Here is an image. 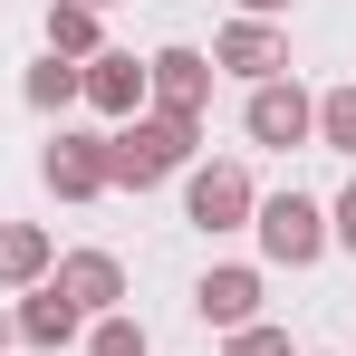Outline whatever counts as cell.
Returning <instances> with one entry per match:
<instances>
[{"label": "cell", "instance_id": "obj_3", "mask_svg": "<svg viewBox=\"0 0 356 356\" xmlns=\"http://www.w3.org/2000/svg\"><path fill=\"white\" fill-rule=\"evenodd\" d=\"M250 212H260V183L241 174L232 154H222V164H183V222H193V232H250Z\"/></svg>", "mask_w": 356, "mask_h": 356}, {"label": "cell", "instance_id": "obj_12", "mask_svg": "<svg viewBox=\"0 0 356 356\" xmlns=\"http://www.w3.org/2000/svg\"><path fill=\"white\" fill-rule=\"evenodd\" d=\"M77 327H87V318H77V308H67V298L49 289V280H39V289H29L19 308H10V337H29V347H67Z\"/></svg>", "mask_w": 356, "mask_h": 356}, {"label": "cell", "instance_id": "obj_13", "mask_svg": "<svg viewBox=\"0 0 356 356\" xmlns=\"http://www.w3.org/2000/svg\"><path fill=\"white\" fill-rule=\"evenodd\" d=\"M106 10H87V0H49V58H67V67H87L97 49H106V29H97Z\"/></svg>", "mask_w": 356, "mask_h": 356}, {"label": "cell", "instance_id": "obj_14", "mask_svg": "<svg viewBox=\"0 0 356 356\" xmlns=\"http://www.w3.org/2000/svg\"><path fill=\"white\" fill-rule=\"evenodd\" d=\"M19 97H29L39 116H67V106H87V77H77L67 58H39V67H29V87H19Z\"/></svg>", "mask_w": 356, "mask_h": 356}, {"label": "cell", "instance_id": "obj_2", "mask_svg": "<svg viewBox=\"0 0 356 356\" xmlns=\"http://www.w3.org/2000/svg\"><path fill=\"white\" fill-rule=\"evenodd\" d=\"M250 232H260V260H280V270H308V260H327V202H308V193H260V212H250Z\"/></svg>", "mask_w": 356, "mask_h": 356}, {"label": "cell", "instance_id": "obj_5", "mask_svg": "<svg viewBox=\"0 0 356 356\" xmlns=\"http://www.w3.org/2000/svg\"><path fill=\"white\" fill-rule=\"evenodd\" d=\"M145 106L202 125L212 116V49H154V58H145Z\"/></svg>", "mask_w": 356, "mask_h": 356}, {"label": "cell", "instance_id": "obj_22", "mask_svg": "<svg viewBox=\"0 0 356 356\" xmlns=\"http://www.w3.org/2000/svg\"><path fill=\"white\" fill-rule=\"evenodd\" d=\"M347 356H356V347H347Z\"/></svg>", "mask_w": 356, "mask_h": 356}, {"label": "cell", "instance_id": "obj_6", "mask_svg": "<svg viewBox=\"0 0 356 356\" xmlns=\"http://www.w3.org/2000/svg\"><path fill=\"white\" fill-rule=\"evenodd\" d=\"M212 77H241V87L289 77V29H280V19H232V29H212Z\"/></svg>", "mask_w": 356, "mask_h": 356}, {"label": "cell", "instance_id": "obj_7", "mask_svg": "<svg viewBox=\"0 0 356 356\" xmlns=\"http://www.w3.org/2000/svg\"><path fill=\"white\" fill-rule=\"evenodd\" d=\"M260 298H270V280H260L250 260H222V270H202V280H193V318L232 337V327H260Z\"/></svg>", "mask_w": 356, "mask_h": 356}, {"label": "cell", "instance_id": "obj_9", "mask_svg": "<svg viewBox=\"0 0 356 356\" xmlns=\"http://www.w3.org/2000/svg\"><path fill=\"white\" fill-rule=\"evenodd\" d=\"M39 183L58 193V202H97L106 193V135H49V154H39Z\"/></svg>", "mask_w": 356, "mask_h": 356}, {"label": "cell", "instance_id": "obj_16", "mask_svg": "<svg viewBox=\"0 0 356 356\" xmlns=\"http://www.w3.org/2000/svg\"><path fill=\"white\" fill-rule=\"evenodd\" d=\"M318 145H337V154H356V77L318 97Z\"/></svg>", "mask_w": 356, "mask_h": 356}, {"label": "cell", "instance_id": "obj_8", "mask_svg": "<svg viewBox=\"0 0 356 356\" xmlns=\"http://www.w3.org/2000/svg\"><path fill=\"white\" fill-rule=\"evenodd\" d=\"M49 289L97 327V318H116V308H125V260H116V250H67L58 270H49Z\"/></svg>", "mask_w": 356, "mask_h": 356}, {"label": "cell", "instance_id": "obj_21", "mask_svg": "<svg viewBox=\"0 0 356 356\" xmlns=\"http://www.w3.org/2000/svg\"><path fill=\"white\" fill-rule=\"evenodd\" d=\"M87 10H116V0H87Z\"/></svg>", "mask_w": 356, "mask_h": 356}, {"label": "cell", "instance_id": "obj_11", "mask_svg": "<svg viewBox=\"0 0 356 356\" xmlns=\"http://www.w3.org/2000/svg\"><path fill=\"white\" fill-rule=\"evenodd\" d=\"M49 270H58V241L39 222H0V289H39Z\"/></svg>", "mask_w": 356, "mask_h": 356}, {"label": "cell", "instance_id": "obj_18", "mask_svg": "<svg viewBox=\"0 0 356 356\" xmlns=\"http://www.w3.org/2000/svg\"><path fill=\"white\" fill-rule=\"evenodd\" d=\"M327 241H337V250H356V183L327 202Z\"/></svg>", "mask_w": 356, "mask_h": 356}, {"label": "cell", "instance_id": "obj_4", "mask_svg": "<svg viewBox=\"0 0 356 356\" xmlns=\"http://www.w3.org/2000/svg\"><path fill=\"white\" fill-rule=\"evenodd\" d=\"M241 135L270 145V154H298V145H318V97H308L298 77H260V87L241 97Z\"/></svg>", "mask_w": 356, "mask_h": 356}, {"label": "cell", "instance_id": "obj_20", "mask_svg": "<svg viewBox=\"0 0 356 356\" xmlns=\"http://www.w3.org/2000/svg\"><path fill=\"white\" fill-rule=\"evenodd\" d=\"M0 347H10V308H0Z\"/></svg>", "mask_w": 356, "mask_h": 356}, {"label": "cell", "instance_id": "obj_17", "mask_svg": "<svg viewBox=\"0 0 356 356\" xmlns=\"http://www.w3.org/2000/svg\"><path fill=\"white\" fill-rule=\"evenodd\" d=\"M222 356H298V347H289V327H270V318H260V327H232Z\"/></svg>", "mask_w": 356, "mask_h": 356}, {"label": "cell", "instance_id": "obj_15", "mask_svg": "<svg viewBox=\"0 0 356 356\" xmlns=\"http://www.w3.org/2000/svg\"><path fill=\"white\" fill-rule=\"evenodd\" d=\"M87 356H154V337H145V318H97V327H87Z\"/></svg>", "mask_w": 356, "mask_h": 356}, {"label": "cell", "instance_id": "obj_1", "mask_svg": "<svg viewBox=\"0 0 356 356\" xmlns=\"http://www.w3.org/2000/svg\"><path fill=\"white\" fill-rule=\"evenodd\" d=\"M193 145H202V125L183 116H125L116 135H106V193H154V183H174L183 164H193Z\"/></svg>", "mask_w": 356, "mask_h": 356}, {"label": "cell", "instance_id": "obj_19", "mask_svg": "<svg viewBox=\"0 0 356 356\" xmlns=\"http://www.w3.org/2000/svg\"><path fill=\"white\" fill-rule=\"evenodd\" d=\"M241 19H289V0H232Z\"/></svg>", "mask_w": 356, "mask_h": 356}, {"label": "cell", "instance_id": "obj_10", "mask_svg": "<svg viewBox=\"0 0 356 356\" xmlns=\"http://www.w3.org/2000/svg\"><path fill=\"white\" fill-rule=\"evenodd\" d=\"M77 77H87V106H97V116H116V125L145 116V58H135V49H97Z\"/></svg>", "mask_w": 356, "mask_h": 356}]
</instances>
